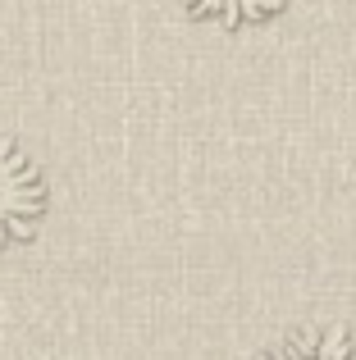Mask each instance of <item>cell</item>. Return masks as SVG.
Returning a JSON list of instances; mask_svg holds the SVG:
<instances>
[{
    "mask_svg": "<svg viewBox=\"0 0 356 360\" xmlns=\"http://www.w3.org/2000/svg\"><path fill=\"white\" fill-rule=\"evenodd\" d=\"M42 210H46V183L37 165L9 137H0V246L23 242L37 229Z\"/></svg>",
    "mask_w": 356,
    "mask_h": 360,
    "instance_id": "obj_1",
    "label": "cell"
},
{
    "mask_svg": "<svg viewBox=\"0 0 356 360\" xmlns=\"http://www.w3.org/2000/svg\"><path fill=\"white\" fill-rule=\"evenodd\" d=\"M265 360H356V347L348 342L343 328H302Z\"/></svg>",
    "mask_w": 356,
    "mask_h": 360,
    "instance_id": "obj_2",
    "label": "cell"
},
{
    "mask_svg": "<svg viewBox=\"0 0 356 360\" xmlns=\"http://www.w3.org/2000/svg\"><path fill=\"white\" fill-rule=\"evenodd\" d=\"M279 5H284V0H187V9H192V14L215 18V23H229V27L256 23V18L274 14Z\"/></svg>",
    "mask_w": 356,
    "mask_h": 360,
    "instance_id": "obj_3",
    "label": "cell"
}]
</instances>
